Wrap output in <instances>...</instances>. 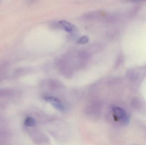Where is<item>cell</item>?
<instances>
[{"label":"cell","mask_w":146,"mask_h":145,"mask_svg":"<svg viewBox=\"0 0 146 145\" xmlns=\"http://www.w3.org/2000/svg\"><path fill=\"white\" fill-rule=\"evenodd\" d=\"M112 113L116 121H120L123 124H128L129 117L124 110L120 107H114L112 109Z\"/></svg>","instance_id":"1"},{"label":"cell","mask_w":146,"mask_h":145,"mask_svg":"<svg viewBox=\"0 0 146 145\" xmlns=\"http://www.w3.org/2000/svg\"><path fill=\"white\" fill-rule=\"evenodd\" d=\"M43 99L59 111L63 112L65 110V106L58 98L54 96H44L43 97Z\"/></svg>","instance_id":"2"},{"label":"cell","mask_w":146,"mask_h":145,"mask_svg":"<svg viewBox=\"0 0 146 145\" xmlns=\"http://www.w3.org/2000/svg\"><path fill=\"white\" fill-rule=\"evenodd\" d=\"M59 24L67 32H72L74 29V27L72 24L69 23L66 20H60L59 21Z\"/></svg>","instance_id":"3"},{"label":"cell","mask_w":146,"mask_h":145,"mask_svg":"<svg viewBox=\"0 0 146 145\" xmlns=\"http://www.w3.org/2000/svg\"><path fill=\"white\" fill-rule=\"evenodd\" d=\"M24 124L27 127H34L36 126V121L33 117H27L24 121Z\"/></svg>","instance_id":"4"},{"label":"cell","mask_w":146,"mask_h":145,"mask_svg":"<svg viewBox=\"0 0 146 145\" xmlns=\"http://www.w3.org/2000/svg\"><path fill=\"white\" fill-rule=\"evenodd\" d=\"M9 133L7 131L0 130V145H2L9 138Z\"/></svg>","instance_id":"5"},{"label":"cell","mask_w":146,"mask_h":145,"mask_svg":"<svg viewBox=\"0 0 146 145\" xmlns=\"http://www.w3.org/2000/svg\"><path fill=\"white\" fill-rule=\"evenodd\" d=\"M88 41H89V39L88 36L84 35L79 38V40H78V42L80 44H85L88 42Z\"/></svg>","instance_id":"6"}]
</instances>
